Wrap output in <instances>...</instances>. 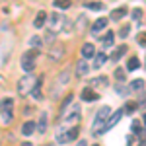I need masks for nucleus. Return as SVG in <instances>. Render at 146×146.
<instances>
[{
    "instance_id": "38",
    "label": "nucleus",
    "mask_w": 146,
    "mask_h": 146,
    "mask_svg": "<svg viewBox=\"0 0 146 146\" xmlns=\"http://www.w3.org/2000/svg\"><path fill=\"white\" fill-rule=\"evenodd\" d=\"M142 125L146 127V113H144V117H142Z\"/></svg>"
},
{
    "instance_id": "20",
    "label": "nucleus",
    "mask_w": 146,
    "mask_h": 146,
    "mask_svg": "<svg viewBox=\"0 0 146 146\" xmlns=\"http://www.w3.org/2000/svg\"><path fill=\"white\" fill-rule=\"evenodd\" d=\"M68 80H70V72L68 70H62L60 74H58V78H56V86H64V84H68Z\"/></svg>"
},
{
    "instance_id": "5",
    "label": "nucleus",
    "mask_w": 146,
    "mask_h": 146,
    "mask_svg": "<svg viewBox=\"0 0 146 146\" xmlns=\"http://www.w3.org/2000/svg\"><path fill=\"white\" fill-rule=\"evenodd\" d=\"M80 135V127H72V129H68V131H60L58 129V133H56V142H60V144H66V142H72V140H76Z\"/></svg>"
},
{
    "instance_id": "4",
    "label": "nucleus",
    "mask_w": 146,
    "mask_h": 146,
    "mask_svg": "<svg viewBox=\"0 0 146 146\" xmlns=\"http://www.w3.org/2000/svg\"><path fill=\"white\" fill-rule=\"evenodd\" d=\"M35 84H37V80H35L33 74H25V76H22V78L18 80V94H20V96H29Z\"/></svg>"
},
{
    "instance_id": "17",
    "label": "nucleus",
    "mask_w": 146,
    "mask_h": 146,
    "mask_svg": "<svg viewBox=\"0 0 146 146\" xmlns=\"http://www.w3.org/2000/svg\"><path fill=\"white\" fill-rule=\"evenodd\" d=\"M127 88H129V92H142V90H144V80H140V78L133 80Z\"/></svg>"
},
{
    "instance_id": "8",
    "label": "nucleus",
    "mask_w": 146,
    "mask_h": 146,
    "mask_svg": "<svg viewBox=\"0 0 146 146\" xmlns=\"http://www.w3.org/2000/svg\"><path fill=\"white\" fill-rule=\"evenodd\" d=\"M123 113H125L123 109H119V111L111 113V115H109V119H107V121H105V125H103V129H101V135H103V133H107L109 129H113L115 125L119 123V121H121V117H123Z\"/></svg>"
},
{
    "instance_id": "12",
    "label": "nucleus",
    "mask_w": 146,
    "mask_h": 146,
    "mask_svg": "<svg viewBox=\"0 0 146 146\" xmlns=\"http://www.w3.org/2000/svg\"><path fill=\"white\" fill-rule=\"evenodd\" d=\"M47 12H37V16H35V20H33V27H37V29H41L43 25L47 23Z\"/></svg>"
},
{
    "instance_id": "31",
    "label": "nucleus",
    "mask_w": 146,
    "mask_h": 146,
    "mask_svg": "<svg viewBox=\"0 0 146 146\" xmlns=\"http://www.w3.org/2000/svg\"><path fill=\"white\" fill-rule=\"evenodd\" d=\"M131 33V25H123V27H121V29H119V35H121V37H127V35Z\"/></svg>"
},
{
    "instance_id": "37",
    "label": "nucleus",
    "mask_w": 146,
    "mask_h": 146,
    "mask_svg": "<svg viewBox=\"0 0 146 146\" xmlns=\"http://www.w3.org/2000/svg\"><path fill=\"white\" fill-rule=\"evenodd\" d=\"M76 146H88V144H86V140H78V144H76Z\"/></svg>"
},
{
    "instance_id": "36",
    "label": "nucleus",
    "mask_w": 146,
    "mask_h": 146,
    "mask_svg": "<svg viewBox=\"0 0 146 146\" xmlns=\"http://www.w3.org/2000/svg\"><path fill=\"white\" fill-rule=\"evenodd\" d=\"M131 129H133V133H138V131H140V123H138V121H135Z\"/></svg>"
},
{
    "instance_id": "15",
    "label": "nucleus",
    "mask_w": 146,
    "mask_h": 146,
    "mask_svg": "<svg viewBox=\"0 0 146 146\" xmlns=\"http://www.w3.org/2000/svg\"><path fill=\"white\" fill-rule=\"evenodd\" d=\"M107 18H98L96 22H94V25H92V33H98V31H101V29H105V25H107Z\"/></svg>"
},
{
    "instance_id": "3",
    "label": "nucleus",
    "mask_w": 146,
    "mask_h": 146,
    "mask_svg": "<svg viewBox=\"0 0 146 146\" xmlns=\"http://www.w3.org/2000/svg\"><path fill=\"white\" fill-rule=\"evenodd\" d=\"M47 23H49V31H51V33H56V31L64 29V25H66V18H64L60 12H53V14L47 18Z\"/></svg>"
},
{
    "instance_id": "13",
    "label": "nucleus",
    "mask_w": 146,
    "mask_h": 146,
    "mask_svg": "<svg viewBox=\"0 0 146 146\" xmlns=\"http://www.w3.org/2000/svg\"><path fill=\"white\" fill-rule=\"evenodd\" d=\"M107 62V55L105 53H96V56H94V70H98V68H101L103 64Z\"/></svg>"
},
{
    "instance_id": "19",
    "label": "nucleus",
    "mask_w": 146,
    "mask_h": 146,
    "mask_svg": "<svg viewBox=\"0 0 146 146\" xmlns=\"http://www.w3.org/2000/svg\"><path fill=\"white\" fill-rule=\"evenodd\" d=\"M125 16H127V8H125V6H121V8H117V10L111 12V20H115V22L121 20V18H125Z\"/></svg>"
},
{
    "instance_id": "35",
    "label": "nucleus",
    "mask_w": 146,
    "mask_h": 146,
    "mask_svg": "<svg viewBox=\"0 0 146 146\" xmlns=\"http://www.w3.org/2000/svg\"><path fill=\"white\" fill-rule=\"evenodd\" d=\"M115 78H117V80H123L125 78V70H121V68H119V70L115 72Z\"/></svg>"
},
{
    "instance_id": "9",
    "label": "nucleus",
    "mask_w": 146,
    "mask_h": 146,
    "mask_svg": "<svg viewBox=\"0 0 146 146\" xmlns=\"http://www.w3.org/2000/svg\"><path fill=\"white\" fill-rule=\"evenodd\" d=\"M94 56H96V47H94V43H86V45L82 47V58L88 60V58H94Z\"/></svg>"
},
{
    "instance_id": "7",
    "label": "nucleus",
    "mask_w": 146,
    "mask_h": 146,
    "mask_svg": "<svg viewBox=\"0 0 146 146\" xmlns=\"http://www.w3.org/2000/svg\"><path fill=\"white\" fill-rule=\"evenodd\" d=\"M35 58H37V51L35 49H31V51H27V53L22 55V68L27 74H31V70L35 68Z\"/></svg>"
},
{
    "instance_id": "6",
    "label": "nucleus",
    "mask_w": 146,
    "mask_h": 146,
    "mask_svg": "<svg viewBox=\"0 0 146 146\" xmlns=\"http://www.w3.org/2000/svg\"><path fill=\"white\" fill-rule=\"evenodd\" d=\"M60 119L64 123H74V121H80V105H68L60 111Z\"/></svg>"
},
{
    "instance_id": "14",
    "label": "nucleus",
    "mask_w": 146,
    "mask_h": 146,
    "mask_svg": "<svg viewBox=\"0 0 146 146\" xmlns=\"http://www.w3.org/2000/svg\"><path fill=\"white\" fill-rule=\"evenodd\" d=\"M80 98L84 101H96V100H100V96L96 94L94 90H90V88H86V90H82V94H80Z\"/></svg>"
},
{
    "instance_id": "28",
    "label": "nucleus",
    "mask_w": 146,
    "mask_h": 146,
    "mask_svg": "<svg viewBox=\"0 0 146 146\" xmlns=\"http://www.w3.org/2000/svg\"><path fill=\"white\" fill-rule=\"evenodd\" d=\"M136 41H138V45H140V47H146V31H142V33L136 35Z\"/></svg>"
},
{
    "instance_id": "32",
    "label": "nucleus",
    "mask_w": 146,
    "mask_h": 146,
    "mask_svg": "<svg viewBox=\"0 0 146 146\" xmlns=\"http://www.w3.org/2000/svg\"><path fill=\"white\" fill-rule=\"evenodd\" d=\"M43 41H47V43H51V45H53V41H55V33H51V31H47V35L43 37Z\"/></svg>"
},
{
    "instance_id": "11",
    "label": "nucleus",
    "mask_w": 146,
    "mask_h": 146,
    "mask_svg": "<svg viewBox=\"0 0 146 146\" xmlns=\"http://www.w3.org/2000/svg\"><path fill=\"white\" fill-rule=\"evenodd\" d=\"M47 127H49V117H47V113H41L39 123H37V131H39V135H45Z\"/></svg>"
},
{
    "instance_id": "10",
    "label": "nucleus",
    "mask_w": 146,
    "mask_h": 146,
    "mask_svg": "<svg viewBox=\"0 0 146 146\" xmlns=\"http://www.w3.org/2000/svg\"><path fill=\"white\" fill-rule=\"evenodd\" d=\"M90 72V66H88V60H84V58H80L78 64H76V76H86Z\"/></svg>"
},
{
    "instance_id": "26",
    "label": "nucleus",
    "mask_w": 146,
    "mask_h": 146,
    "mask_svg": "<svg viewBox=\"0 0 146 146\" xmlns=\"http://www.w3.org/2000/svg\"><path fill=\"white\" fill-rule=\"evenodd\" d=\"M136 105H138V103H135V101H129V103L125 105L123 111H125V113H135V111H136Z\"/></svg>"
},
{
    "instance_id": "18",
    "label": "nucleus",
    "mask_w": 146,
    "mask_h": 146,
    "mask_svg": "<svg viewBox=\"0 0 146 146\" xmlns=\"http://www.w3.org/2000/svg\"><path fill=\"white\" fill-rule=\"evenodd\" d=\"M113 41H115V33H113V31H107V33L101 37V43H103V47H105V49L113 47Z\"/></svg>"
},
{
    "instance_id": "22",
    "label": "nucleus",
    "mask_w": 146,
    "mask_h": 146,
    "mask_svg": "<svg viewBox=\"0 0 146 146\" xmlns=\"http://www.w3.org/2000/svg\"><path fill=\"white\" fill-rule=\"evenodd\" d=\"M109 82V78H105V76H100V78H94L90 82V86H94V88H100V86H105Z\"/></svg>"
},
{
    "instance_id": "30",
    "label": "nucleus",
    "mask_w": 146,
    "mask_h": 146,
    "mask_svg": "<svg viewBox=\"0 0 146 146\" xmlns=\"http://www.w3.org/2000/svg\"><path fill=\"white\" fill-rule=\"evenodd\" d=\"M29 45L33 47V49L41 47V37H31V39H29Z\"/></svg>"
},
{
    "instance_id": "16",
    "label": "nucleus",
    "mask_w": 146,
    "mask_h": 146,
    "mask_svg": "<svg viewBox=\"0 0 146 146\" xmlns=\"http://www.w3.org/2000/svg\"><path fill=\"white\" fill-rule=\"evenodd\" d=\"M35 133V121H25L22 127V135L23 136H31Z\"/></svg>"
},
{
    "instance_id": "27",
    "label": "nucleus",
    "mask_w": 146,
    "mask_h": 146,
    "mask_svg": "<svg viewBox=\"0 0 146 146\" xmlns=\"http://www.w3.org/2000/svg\"><path fill=\"white\" fill-rule=\"evenodd\" d=\"M64 55V49H55V51H51V56H53V60H58L60 56Z\"/></svg>"
},
{
    "instance_id": "23",
    "label": "nucleus",
    "mask_w": 146,
    "mask_h": 146,
    "mask_svg": "<svg viewBox=\"0 0 146 146\" xmlns=\"http://www.w3.org/2000/svg\"><path fill=\"white\" fill-rule=\"evenodd\" d=\"M31 96H33L35 100H41V98H43V94H41V80H37V84L33 86V90H31Z\"/></svg>"
},
{
    "instance_id": "33",
    "label": "nucleus",
    "mask_w": 146,
    "mask_h": 146,
    "mask_svg": "<svg viewBox=\"0 0 146 146\" xmlns=\"http://www.w3.org/2000/svg\"><path fill=\"white\" fill-rule=\"evenodd\" d=\"M72 100H74V96H72V94H70V96H66V100L62 101V109H64V107H68V105L72 103ZM62 109H60V111H62Z\"/></svg>"
},
{
    "instance_id": "2",
    "label": "nucleus",
    "mask_w": 146,
    "mask_h": 146,
    "mask_svg": "<svg viewBox=\"0 0 146 146\" xmlns=\"http://www.w3.org/2000/svg\"><path fill=\"white\" fill-rule=\"evenodd\" d=\"M12 119H14V100L6 98L0 101V121L4 125H10Z\"/></svg>"
},
{
    "instance_id": "24",
    "label": "nucleus",
    "mask_w": 146,
    "mask_h": 146,
    "mask_svg": "<svg viewBox=\"0 0 146 146\" xmlns=\"http://www.w3.org/2000/svg\"><path fill=\"white\" fill-rule=\"evenodd\" d=\"M70 4H72V0H55V6L58 10H68Z\"/></svg>"
},
{
    "instance_id": "34",
    "label": "nucleus",
    "mask_w": 146,
    "mask_h": 146,
    "mask_svg": "<svg viewBox=\"0 0 146 146\" xmlns=\"http://www.w3.org/2000/svg\"><path fill=\"white\" fill-rule=\"evenodd\" d=\"M131 16H133V18H135V20H140V16H142V12L138 10V8H135V10L131 12Z\"/></svg>"
},
{
    "instance_id": "29",
    "label": "nucleus",
    "mask_w": 146,
    "mask_h": 146,
    "mask_svg": "<svg viewBox=\"0 0 146 146\" xmlns=\"http://www.w3.org/2000/svg\"><path fill=\"white\" fill-rule=\"evenodd\" d=\"M86 8H90V10H101L103 6H101L100 2H86Z\"/></svg>"
},
{
    "instance_id": "25",
    "label": "nucleus",
    "mask_w": 146,
    "mask_h": 146,
    "mask_svg": "<svg viewBox=\"0 0 146 146\" xmlns=\"http://www.w3.org/2000/svg\"><path fill=\"white\" fill-rule=\"evenodd\" d=\"M138 66H140V60H138V58H129V62H127V70L133 72V70H136Z\"/></svg>"
},
{
    "instance_id": "39",
    "label": "nucleus",
    "mask_w": 146,
    "mask_h": 146,
    "mask_svg": "<svg viewBox=\"0 0 146 146\" xmlns=\"http://www.w3.org/2000/svg\"><path fill=\"white\" fill-rule=\"evenodd\" d=\"M144 66H146V64H144Z\"/></svg>"
},
{
    "instance_id": "21",
    "label": "nucleus",
    "mask_w": 146,
    "mask_h": 146,
    "mask_svg": "<svg viewBox=\"0 0 146 146\" xmlns=\"http://www.w3.org/2000/svg\"><path fill=\"white\" fill-rule=\"evenodd\" d=\"M125 53H127V45H121V47H119V49H117V51L111 55V60H115V62H117V60H121V56H123Z\"/></svg>"
},
{
    "instance_id": "1",
    "label": "nucleus",
    "mask_w": 146,
    "mask_h": 146,
    "mask_svg": "<svg viewBox=\"0 0 146 146\" xmlns=\"http://www.w3.org/2000/svg\"><path fill=\"white\" fill-rule=\"evenodd\" d=\"M109 115H111V109H109L107 105H103V107H100V109H98L96 117H94V125H92L94 135H101V129H103L105 121L109 119Z\"/></svg>"
}]
</instances>
